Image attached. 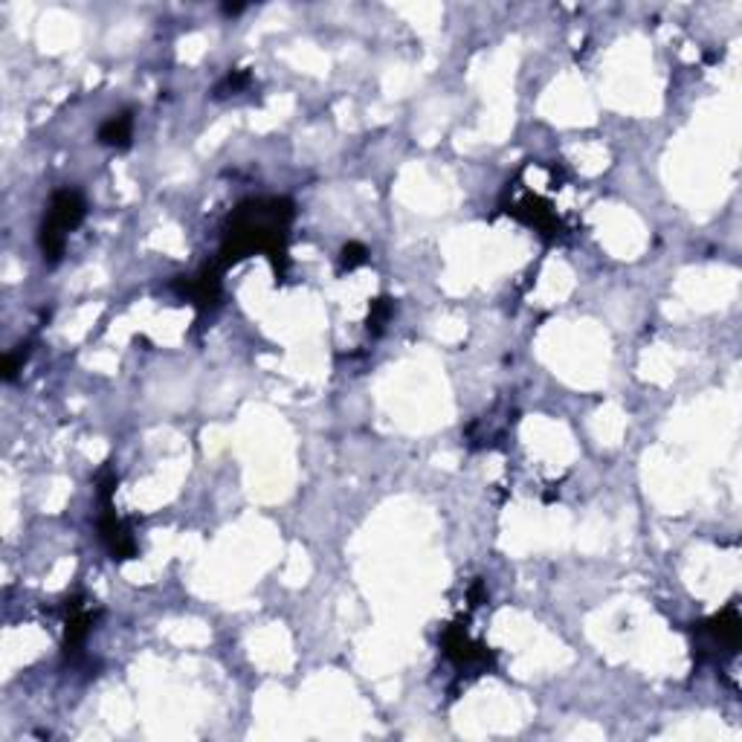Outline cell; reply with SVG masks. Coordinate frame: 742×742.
<instances>
[{"label": "cell", "instance_id": "5b68a950", "mask_svg": "<svg viewBox=\"0 0 742 742\" xmlns=\"http://www.w3.org/2000/svg\"><path fill=\"white\" fill-rule=\"evenodd\" d=\"M131 137H134V116H131V111L113 113L111 120L99 128V142H102V146H111V148H128V146H131Z\"/></svg>", "mask_w": 742, "mask_h": 742}, {"label": "cell", "instance_id": "ba28073f", "mask_svg": "<svg viewBox=\"0 0 742 742\" xmlns=\"http://www.w3.org/2000/svg\"><path fill=\"white\" fill-rule=\"evenodd\" d=\"M392 299H377V302L371 305V314H369V331L371 334H380L383 331V325L389 322V317H392Z\"/></svg>", "mask_w": 742, "mask_h": 742}, {"label": "cell", "instance_id": "6da1fadb", "mask_svg": "<svg viewBox=\"0 0 742 742\" xmlns=\"http://www.w3.org/2000/svg\"><path fill=\"white\" fill-rule=\"evenodd\" d=\"M293 218L291 201H250L238 206L232 215L227 241H224V264H236L250 253H267L273 262L284 255V229Z\"/></svg>", "mask_w": 742, "mask_h": 742}, {"label": "cell", "instance_id": "52a82bcc", "mask_svg": "<svg viewBox=\"0 0 742 742\" xmlns=\"http://www.w3.org/2000/svg\"><path fill=\"white\" fill-rule=\"evenodd\" d=\"M369 262V250L362 244H357V241H351V244H345L343 246V255H340V270H357L360 264H366Z\"/></svg>", "mask_w": 742, "mask_h": 742}, {"label": "cell", "instance_id": "8fae6325", "mask_svg": "<svg viewBox=\"0 0 742 742\" xmlns=\"http://www.w3.org/2000/svg\"><path fill=\"white\" fill-rule=\"evenodd\" d=\"M241 9H244L241 4H227V6H224V12H227V15H238Z\"/></svg>", "mask_w": 742, "mask_h": 742}, {"label": "cell", "instance_id": "9c48e42d", "mask_svg": "<svg viewBox=\"0 0 742 742\" xmlns=\"http://www.w3.org/2000/svg\"><path fill=\"white\" fill-rule=\"evenodd\" d=\"M246 85H250V73H229L224 82H220L215 87V96H227V94H238V90H244Z\"/></svg>", "mask_w": 742, "mask_h": 742}, {"label": "cell", "instance_id": "3957f363", "mask_svg": "<svg viewBox=\"0 0 742 742\" xmlns=\"http://www.w3.org/2000/svg\"><path fill=\"white\" fill-rule=\"evenodd\" d=\"M444 653L452 664H459V667H473V664H485L487 661V653L481 649L478 644H473L467 632L461 627H450L444 632Z\"/></svg>", "mask_w": 742, "mask_h": 742}, {"label": "cell", "instance_id": "277c9868", "mask_svg": "<svg viewBox=\"0 0 742 742\" xmlns=\"http://www.w3.org/2000/svg\"><path fill=\"white\" fill-rule=\"evenodd\" d=\"M708 635L713 638L716 644H722L728 649H737L739 647V615H737V606H728L725 612H720L716 618L708 621Z\"/></svg>", "mask_w": 742, "mask_h": 742}, {"label": "cell", "instance_id": "30bf717a", "mask_svg": "<svg viewBox=\"0 0 742 742\" xmlns=\"http://www.w3.org/2000/svg\"><path fill=\"white\" fill-rule=\"evenodd\" d=\"M23 360H27V351H9L6 362H4V377H6V380H15V374L23 366Z\"/></svg>", "mask_w": 742, "mask_h": 742}, {"label": "cell", "instance_id": "7a4b0ae2", "mask_svg": "<svg viewBox=\"0 0 742 742\" xmlns=\"http://www.w3.org/2000/svg\"><path fill=\"white\" fill-rule=\"evenodd\" d=\"M85 218V198L76 189H58L49 201V212L38 232V244H41L44 262L56 264L64 255V241L67 232L76 229Z\"/></svg>", "mask_w": 742, "mask_h": 742}, {"label": "cell", "instance_id": "8992f818", "mask_svg": "<svg viewBox=\"0 0 742 742\" xmlns=\"http://www.w3.org/2000/svg\"><path fill=\"white\" fill-rule=\"evenodd\" d=\"M90 623H94V615H90L79 601H73L70 618H67V635H64V653L67 656L79 653V647L85 644V638L90 632Z\"/></svg>", "mask_w": 742, "mask_h": 742}]
</instances>
